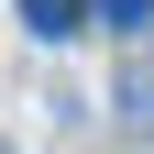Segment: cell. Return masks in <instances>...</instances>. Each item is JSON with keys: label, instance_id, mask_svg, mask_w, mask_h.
I'll return each instance as SVG.
<instances>
[{"label": "cell", "instance_id": "6da1fadb", "mask_svg": "<svg viewBox=\"0 0 154 154\" xmlns=\"http://www.w3.org/2000/svg\"><path fill=\"white\" fill-rule=\"evenodd\" d=\"M88 22H99L88 0H22V33L33 44H66V33H88Z\"/></svg>", "mask_w": 154, "mask_h": 154}, {"label": "cell", "instance_id": "7a4b0ae2", "mask_svg": "<svg viewBox=\"0 0 154 154\" xmlns=\"http://www.w3.org/2000/svg\"><path fill=\"white\" fill-rule=\"evenodd\" d=\"M88 11H99L110 33H143V22H154V0H88Z\"/></svg>", "mask_w": 154, "mask_h": 154}]
</instances>
